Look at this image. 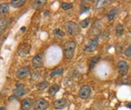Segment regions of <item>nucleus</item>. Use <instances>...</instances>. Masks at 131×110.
Returning a JSON list of instances; mask_svg holds the SVG:
<instances>
[{"instance_id":"f257e3e1","label":"nucleus","mask_w":131,"mask_h":110,"mask_svg":"<svg viewBox=\"0 0 131 110\" xmlns=\"http://www.w3.org/2000/svg\"><path fill=\"white\" fill-rule=\"evenodd\" d=\"M76 49V43L74 41H67L63 46V54L66 59L70 60L73 57Z\"/></svg>"},{"instance_id":"f03ea898","label":"nucleus","mask_w":131,"mask_h":110,"mask_svg":"<svg viewBox=\"0 0 131 110\" xmlns=\"http://www.w3.org/2000/svg\"><path fill=\"white\" fill-rule=\"evenodd\" d=\"M64 28L66 29L67 32L71 36H76L80 32V27L76 23L68 21L64 24Z\"/></svg>"},{"instance_id":"7ed1b4c3","label":"nucleus","mask_w":131,"mask_h":110,"mask_svg":"<svg viewBox=\"0 0 131 110\" xmlns=\"http://www.w3.org/2000/svg\"><path fill=\"white\" fill-rule=\"evenodd\" d=\"M98 44H99V37L98 36H95V37H94L91 41L88 43L85 46V49H84V50H85L86 52H93L94 51V50H96L97 47H98Z\"/></svg>"},{"instance_id":"20e7f679","label":"nucleus","mask_w":131,"mask_h":110,"mask_svg":"<svg viewBox=\"0 0 131 110\" xmlns=\"http://www.w3.org/2000/svg\"><path fill=\"white\" fill-rule=\"evenodd\" d=\"M27 92H28V89L25 88L24 84H22V83H17L16 88L13 89V95L16 97L24 96Z\"/></svg>"},{"instance_id":"39448f33","label":"nucleus","mask_w":131,"mask_h":110,"mask_svg":"<svg viewBox=\"0 0 131 110\" xmlns=\"http://www.w3.org/2000/svg\"><path fill=\"white\" fill-rule=\"evenodd\" d=\"M30 75V68L27 66L21 67L17 70L16 72V76L18 79H25L28 75Z\"/></svg>"},{"instance_id":"423d86ee","label":"nucleus","mask_w":131,"mask_h":110,"mask_svg":"<svg viewBox=\"0 0 131 110\" xmlns=\"http://www.w3.org/2000/svg\"><path fill=\"white\" fill-rule=\"evenodd\" d=\"M92 94V88L88 85L82 86L79 90V96L81 99H88Z\"/></svg>"},{"instance_id":"0eeeda50","label":"nucleus","mask_w":131,"mask_h":110,"mask_svg":"<svg viewBox=\"0 0 131 110\" xmlns=\"http://www.w3.org/2000/svg\"><path fill=\"white\" fill-rule=\"evenodd\" d=\"M49 107V102L45 99H39L35 102L34 109L35 110H46Z\"/></svg>"},{"instance_id":"6e6552de","label":"nucleus","mask_w":131,"mask_h":110,"mask_svg":"<svg viewBox=\"0 0 131 110\" xmlns=\"http://www.w3.org/2000/svg\"><path fill=\"white\" fill-rule=\"evenodd\" d=\"M31 63H32L33 68H35V69H40V68L43 67V64H44L43 56L40 54L35 56L34 57L32 58V60H31Z\"/></svg>"},{"instance_id":"1a4fd4ad","label":"nucleus","mask_w":131,"mask_h":110,"mask_svg":"<svg viewBox=\"0 0 131 110\" xmlns=\"http://www.w3.org/2000/svg\"><path fill=\"white\" fill-rule=\"evenodd\" d=\"M117 69L120 75H125L128 71V64L125 61H119V62L117 63Z\"/></svg>"},{"instance_id":"9d476101","label":"nucleus","mask_w":131,"mask_h":110,"mask_svg":"<svg viewBox=\"0 0 131 110\" xmlns=\"http://www.w3.org/2000/svg\"><path fill=\"white\" fill-rule=\"evenodd\" d=\"M68 105V102L64 98H61V99H58L53 102V106H54V108L60 110V109H64L65 107H67Z\"/></svg>"},{"instance_id":"9b49d317","label":"nucleus","mask_w":131,"mask_h":110,"mask_svg":"<svg viewBox=\"0 0 131 110\" xmlns=\"http://www.w3.org/2000/svg\"><path fill=\"white\" fill-rule=\"evenodd\" d=\"M33 105V101L30 98L24 99L21 102V109L22 110H30Z\"/></svg>"},{"instance_id":"f8f14e48","label":"nucleus","mask_w":131,"mask_h":110,"mask_svg":"<svg viewBox=\"0 0 131 110\" xmlns=\"http://www.w3.org/2000/svg\"><path fill=\"white\" fill-rule=\"evenodd\" d=\"M101 60V56H93L92 58L89 60V62H88V69L91 71L94 69V67L96 66V64L99 62V61Z\"/></svg>"},{"instance_id":"ddd939ff","label":"nucleus","mask_w":131,"mask_h":110,"mask_svg":"<svg viewBox=\"0 0 131 110\" xmlns=\"http://www.w3.org/2000/svg\"><path fill=\"white\" fill-rule=\"evenodd\" d=\"M8 24H9V21L7 18H0V35L4 33V31L7 28Z\"/></svg>"},{"instance_id":"4468645a","label":"nucleus","mask_w":131,"mask_h":110,"mask_svg":"<svg viewBox=\"0 0 131 110\" xmlns=\"http://www.w3.org/2000/svg\"><path fill=\"white\" fill-rule=\"evenodd\" d=\"M118 13V8H114V9L110 10V11L107 14V18L108 21H113L115 19V16Z\"/></svg>"},{"instance_id":"2eb2a0df","label":"nucleus","mask_w":131,"mask_h":110,"mask_svg":"<svg viewBox=\"0 0 131 110\" xmlns=\"http://www.w3.org/2000/svg\"><path fill=\"white\" fill-rule=\"evenodd\" d=\"M60 90V86L58 84H53L50 87V88L48 89V93L51 95V96H54L58 91Z\"/></svg>"},{"instance_id":"dca6fc26","label":"nucleus","mask_w":131,"mask_h":110,"mask_svg":"<svg viewBox=\"0 0 131 110\" xmlns=\"http://www.w3.org/2000/svg\"><path fill=\"white\" fill-rule=\"evenodd\" d=\"M115 33L117 37H121L122 36V34L124 33V28L122 26V24H117L115 26Z\"/></svg>"},{"instance_id":"f3484780","label":"nucleus","mask_w":131,"mask_h":110,"mask_svg":"<svg viewBox=\"0 0 131 110\" xmlns=\"http://www.w3.org/2000/svg\"><path fill=\"white\" fill-rule=\"evenodd\" d=\"M25 4V0H18V1H12L10 5L13 8H19L21 6H23Z\"/></svg>"},{"instance_id":"a211bd4d","label":"nucleus","mask_w":131,"mask_h":110,"mask_svg":"<svg viewBox=\"0 0 131 110\" xmlns=\"http://www.w3.org/2000/svg\"><path fill=\"white\" fill-rule=\"evenodd\" d=\"M10 6L8 4H1L0 5V15L1 14H5L9 11Z\"/></svg>"},{"instance_id":"6ab92c4d","label":"nucleus","mask_w":131,"mask_h":110,"mask_svg":"<svg viewBox=\"0 0 131 110\" xmlns=\"http://www.w3.org/2000/svg\"><path fill=\"white\" fill-rule=\"evenodd\" d=\"M47 86H48V82L47 81L40 82L36 85V87H37V88L39 90H44L45 88H47Z\"/></svg>"},{"instance_id":"aec40b11","label":"nucleus","mask_w":131,"mask_h":110,"mask_svg":"<svg viewBox=\"0 0 131 110\" xmlns=\"http://www.w3.org/2000/svg\"><path fill=\"white\" fill-rule=\"evenodd\" d=\"M63 71H64V69H63L62 68H59V69H56L55 70L51 72L50 76L51 77H55V76H57V75H61V74L63 73Z\"/></svg>"},{"instance_id":"412c9836","label":"nucleus","mask_w":131,"mask_h":110,"mask_svg":"<svg viewBox=\"0 0 131 110\" xmlns=\"http://www.w3.org/2000/svg\"><path fill=\"white\" fill-rule=\"evenodd\" d=\"M45 4H46V1H44V0H41V1H35L32 5V8H34V9H39V8H41Z\"/></svg>"},{"instance_id":"4be33fe9","label":"nucleus","mask_w":131,"mask_h":110,"mask_svg":"<svg viewBox=\"0 0 131 110\" xmlns=\"http://www.w3.org/2000/svg\"><path fill=\"white\" fill-rule=\"evenodd\" d=\"M90 21H91V18H86V19H84V20L81 21V24H80V25H81V28L85 29V28H86V27L88 26V24H89Z\"/></svg>"},{"instance_id":"5701e85b","label":"nucleus","mask_w":131,"mask_h":110,"mask_svg":"<svg viewBox=\"0 0 131 110\" xmlns=\"http://www.w3.org/2000/svg\"><path fill=\"white\" fill-rule=\"evenodd\" d=\"M90 10V6L88 5H85L83 3H81V14H83V13H86V12H88V10Z\"/></svg>"},{"instance_id":"b1692460","label":"nucleus","mask_w":131,"mask_h":110,"mask_svg":"<svg viewBox=\"0 0 131 110\" xmlns=\"http://www.w3.org/2000/svg\"><path fill=\"white\" fill-rule=\"evenodd\" d=\"M28 53H29V50H26V49L23 47V44L20 45L19 49H18V55H20V56H25V55H27Z\"/></svg>"},{"instance_id":"393cba45","label":"nucleus","mask_w":131,"mask_h":110,"mask_svg":"<svg viewBox=\"0 0 131 110\" xmlns=\"http://www.w3.org/2000/svg\"><path fill=\"white\" fill-rule=\"evenodd\" d=\"M61 8L65 10H70L73 8V4L71 3H62L61 4Z\"/></svg>"},{"instance_id":"a878e982","label":"nucleus","mask_w":131,"mask_h":110,"mask_svg":"<svg viewBox=\"0 0 131 110\" xmlns=\"http://www.w3.org/2000/svg\"><path fill=\"white\" fill-rule=\"evenodd\" d=\"M53 33L55 34V35H57V36H60V37H64V36H65V33L63 32L60 29H55L53 30Z\"/></svg>"},{"instance_id":"bb28decb","label":"nucleus","mask_w":131,"mask_h":110,"mask_svg":"<svg viewBox=\"0 0 131 110\" xmlns=\"http://www.w3.org/2000/svg\"><path fill=\"white\" fill-rule=\"evenodd\" d=\"M124 54H125V56H128V57H131V44L127 48V50H125V53H124Z\"/></svg>"},{"instance_id":"cd10ccee","label":"nucleus","mask_w":131,"mask_h":110,"mask_svg":"<svg viewBox=\"0 0 131 110\" xmlns=\"http://www.w3.org/2000/svg\"><path fill=\"white\" fill-rule=\"evenodd\" d=\"M0 110H5V107H0Z\"/></svg>"}]
</instances>
